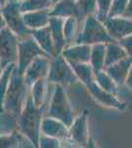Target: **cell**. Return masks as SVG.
Listing matches in <instances>:
<instances>
[{
  "label": "cell",
  "instance_id": "obj_1",
  "mask_svg": "<svg viewBox=\"0 0 132 148\" xmlns=\"http://www.w3.org/2000/svg\"><path fill=\"white\" fill-rule=\"evenodd\" d=\"M44 113V109L36 107L29 94L25 106L16 118V130L27 138L35 148H39L40 123Z\"/></svg>",
  "mask_w": 132,
  "mask_h": 148
},
{
  "label": "cell",
  "instance_id": "obj_2",
  "mask_svg": "<svg viewBox=\"0 0 132 148\" xmlns=\"http://www.w3.org/2000/svg\"><path fill=\"white\" fill-rule=\"evenodd\" d=\"M29 94L30 87L24 79V75L19 71L17 65H15L11 72L10 81L4 98L2 113L17 118L25 106Z\"/></svg>",
  "mask_w": 132,
  "mask_h": 148
},
{
  "label": "cell",
  "instance_id": "obj_3",
  "mask_svg": "<svg viewBox=\"0 0 132 148\" xmlns=\"http://www.w3.org/2000/svg\"><path fill=\"white\" fill-rule=\"evenodd\" d=\"M44 114L59 120L68 127L72 123L75 114L66 93V89L62 85L53 84Z\"/></svg>",
  "mask_w": 132,
  "mask_h": 148
},
{
  "label": "cell",
  "instance_id": "obj_4",
  "mask_svg": "<svg viewBox=\"0 0 132 148\" xmlns=\"http://www.w3.org/2000/svg\"><path fill=\"white\" fill-rule=\"evenodd\" d=\"M117 40L110 37L104 24L98 20L95 15H91L84 20L75 44L93 46L95 44H107Z\"/></svg>",
  "mask_w": 132,
  "mask_h": 148
},
{
  "label": "cell",
  "instance_id": "obj_5",
  "mask_svg": "<svg viewBox=\"0 0 132 148\" xmlns=\"http://www.w3.org/2000/svg\"><path fill=\"white\" fill-rule=\"evenodd\" d=\"M47 80L51 84L62 85L65 89L76 85L79 82L71 65L60 53L50 57L49 70Z\"/></svg>",
  "mask_w": 132,
  "mask_h": 148
},
{
  "label": "cell",
  "instance_id": "obj_6",
  "mask_svg": "<svg viewBox=\"0 0 132 148\" xmlns=\"http://www.w3.org/2000/svg\"><path fill=\"white\" fill-rule=\"evenodd\" d=\"M1 12L6 27L12 31L19 39L31 35L32 31L24 23L20 0H7L1 6Z\"/></svg>",
  "mask_w": 132,
  "mask_h": 148
},
{
  "label": "cell",
  "instance_id": "obj_7",
  "mask_svg": "<svg viewBox=\"0 0 132 148\" xmlns=\"http://www.w3.org/2000/svg\"><path fill=\"white\" fill-rule=\"evenodd\" d=\"M19 38L7 27L0 30V65L3 68L18 61Z\"/></svg>",
  "mask_w": 132,
  "mask_h": 148
},
{
  "label": "cell",
  "instance_id": "obj_8",
  "mask_svg": "<svg viewBox=\"0 0 132 148\" xmlns=\"http://www.w3.org/2000/svg\"><path fill=\"white\" fill-rule=\"evenodd\" d=\"M40 56H47V54L38 45L32 34L26 36L22 39H19L18 61H17L16 65L21 73L23 74L25 72L29 64L35 58Z\"/></svg>",
  "mask_w": 132,
  "mask_h": 148
},
{
  "label": "cell",
  "instance_id": "obj_9",
  "mask_svg": "<svg viewBox=\"0 0 132 148\" xmlns=\"http://www.w3.org/2000/svg\"><path fill=\"white\" fill-rule=\"evenodd\" d=\"M87 112H82L79 116L74 118L68 127V141L79 147L89 146V125Z\"/></svg>",
  "mask_w": 132,
  "mask_h": 148
},
{
  "label": "cell",
  "instance_id": "obj_10",
  "mask_svg": "<svg viewBox=\"0 0 132 148\" xmlns=\"http://www.w3.org/2000/svg\"><path fill=\"white\" fill-rule=\"evenodd\" d=\"M50 57L47 56H40L35 58L28 65L25 72L23 73L24 79L27 85L30 87L33 83L40 79H44L47 77L49 70Z\"/></svg>",
  "mask_w": 132,
  "mask_h": 148
},
{
  "label": "cell",
  "instance_id": "obj_11",
  "mask_svg": "<svg viewBox=\"0 0 132 148\" xmlns=\"http://www.w3.org/2000/svg\"><path fill=\"white\" fill-rule=\"evenodd\" d=\"M110 37L116 40L132 34V19L122 17H107L103 22Z\"/></svg>",
  "mask_w": 132,
  "mask_h": 148
},
{
  "label": "cell",
  "instance_id": "obj_12",
  "mask_svg": "<svg viewBox=\"0 0 132 148\" xmlns=\"http://www.w3.org/2000/svg\"><path fill=\"white\" fill-rule=\"evenodd\" d=\"M40 134L57 138L61 141H68V126L59 120L44 114L40 123Z\"/></svg>",
  "mask_w": 132,
  "mask_h": 148
},
{
  "label": "cell",
  "instance_id": "obj_13",
  "mask_svg": "<svg viewBox=\"0 0 132 148\" xmlns=\"http://www.w3.org/2000/svg\"><path fill=\"white\" fill-rule=\"evenodd\" d=\"M89 92L91 93V95L94 97V99L96 100L98 103H100L101 105L109 108H114L119 111L125 109V104L122 103L120 100L117 99L116 95H114L111 93H109L105 90H103L102 88L99 87V85L93 81L91 84H89L87 87Z\"/></svg>",
  "mask_w": 132,
  "mask_h": 148
},
{
  "label": "cell",
  "instance_id": "obj_14",
  "mask_svg": "<svg viewBox=\"0 0 132 148\" xmlns=\"http://www.w3.org/2000/svg\"><path fill=\"white\" fill-rule=\"evenodd\" d=\"M51 87V83H49L47 78L36 81L30 86V95L33 99L36 107L40 109H47V106L49 101V89ZM51 95V94H50Z\"/></svg>",
  "mask_w": 132,
  "mask_h": 148
},
{
  "label": "cell",
  "instance_id": "obj_15",
  "mask_svg": "<svg viewBox=\"0 0 132 148\" xmlns=\"http://www.w3.org/2000/svg\"><path fill=\"white\" fill-rule=\"evenodd\" d=\"M60 54L69 63H90L91 46L74 44L64 47Z\"/></svg>",
  "mask_w": 132,
  "mask_h": 148
},
{
  "label": "cell",
  "instance_id": "obj_16",
  "mask_svg": "<svg viewBox=\"0 0 132 148\" xmlns=\"http://www.w3.org/2000/svg\"><path fill=\"white\" fill-rule=\"evenodd\" d=\"M131 65L132 60L127 56L122 58L121 60L111 64V65L107 66L104 70L119 87V86H123L125 84V80Z\"/></svg>",
  "mask_w": 132,
  "mask_h": 148
},
{
  "label": "cell",
  "instance_id": "obj_17",
  "mask_svg": "<svg viewBox=\"0 0 132 148\" xmlns=\"http://www.w3.org/2000/svg\"><path fill=\"white\" fill-rule=\"evenodd\" d=\"M50 17L59 18H78V5L76 0H60L49 9Z\"/></svg>",
  "mask_w": 132,
  "mask_h": 148
},
{
  "label": "cell",
  "instance_id": "obj_18",
  "mask_svg": "<svg viewBox=\"0 0 132 148\" xmlns=\"http://www.w3.org/2000/svg\"><path fill=\"white\" fill-rule=\"evenodd\" d=\"M31 34L34 37V39L36 40V42H38V45L42 47V51L49 57H53L56 56L54 44L53 40H52L51 33H50L49 25L45 26V27L37 29V30H33Z\"/></svg>",
  "mask_w": 132,
  "mask_h": 148
},
{
  "label": "cell",
  "instance_id": "obj_19",
  "mask_svg": "<svg viewBox=\"0 0 132 148\" xmlns=\"http://www.w3.org/2000/svg\"><path fill=\"white\" fill-rule=\"evenodd\" d=\"M64 19L59 17H50L49 27L51 33L52 40L54 44V49L56 54L60 53L62 49L66 47V40L63 34Z\"/></svg>",
  "mask_w": 132,
  "mask_h": 148
},
{
  "label": "cell",
  "instance_id": "obj_20",
  "mask_svg": "<svg viewBox=\"0 0 132 148\" xmlns=\"http://www.w3.org/2000/svg\"><path fill=\"white\" fill-rule=\"evenodd\" d=\"M49 9L47 10L29 11L23 13L24 23L31 31L45 27L49 22Z\"/></svg>",
  "mask_w": 132,
  "mask_h": 148
},
{
  "label": "cell",
  "instance_id": "obj_21",
  "mask_svg": "<svg viewBox=\"0 0 132 148\" xmlns=\"http://www.w3.org/2000/svg\"><path fill=\"white\" fill-rule=\"evenodd\" d=\"M34 147L29 140L17 130L0 133V148Z\"/></svg>",
  "mask_w": 132,
  "mask_h": 148
},
{
  "label": "cell",
  "instance_id": "obj_22",
  "mask_svg": "<svg viewBox=\"0 0 132 148\" xmlns=\"http://www.w3.org/2000/svg\"><path fill=\"white\" fill-rule=\"evenodd\" d=\"M124 57H127V53L125 49L118 44V42H112L105 44V68L107 66L111 65V64L121 60Z\"/></svg>",
  "mask_w": 132,
  "mask_h": 148
},
{
  "label": "cell",
  "instance_id": "obj_23",
  "mask_svg": "<svg viewBox=\"0 0 132 148\" xmlns=\"http://www.w3.org/2000/svg\"><path fill=\"white\" fill-rule=\"evenodd\" d=\"M105 44H95L91 46L90 64L92 66L94 74L104 70L105 68Z\"/></svg>",
  "mask_w": 132,
  "mask_h": 148
},
{
  "label": "cell",
  "instance_id": "obj_24",
  "mask_svg": "<svg viewBox=\"0 0 132 148\" xmlns=\"http://www.w3.org/2000/svg\"><path fill=\"white\" fill-rule=\"evenodd\" d=\"M76 74L80 82H82L85 87L95 81V74L90 63H69Z\"/></svg>",
  "mask_w": 132,
  "mask_h": 148
},
{
  "label": "cell",
  "instance_id": "obj_25",
  "mask_svg": "<svg viewBox=\"0 0 132 148\" xmlns=\"http://www.w3.org/2000/svg\"><path fill=\"white\" fill-rule=\"evenodd\" d=\"M81 25L75 17H69L64 19L63 34L66 40V47L75 44L76 38L80 32Z\"/></svg>",
  "mask_w": 132,
  "mask_h": 148
},
{
  "label": "cell",
  "instance_id": "obj_26",
  "mask_svg": "<svg viewBox=\"0 0 132 148\" xmlns=\"http://www.w3.org/2000/svg\"><path fill=\"white\" fill-rule=\"evenodd\" d=\"M78 5V22L82 27L86 17L95 15L97 12V1L96 0H76Z\"/></svg>",
  "mask_w": 132,
  "mask_h": 148
},
{
  "label": "cell",
  "instance_id": "obj_27",
  "mask_svg": "<svg viewBox=\"0 0 132 148\" xmlns=\"http://www.w3.org/2000/svg\"><path fill=\"white\" fill-rule=\"evenodd\" d=\"M95 82L99 85V87H101L105 91L111 93L114 95H117V92H118L117 88H118V86L107 75L105 70L95 73Z\"/></svg>",
  "mask_w": 132,
  "mask_h": 148
},
{
  "label": "cell",
  "instance_id": "obj_28",
  "mask_svg": "<svg viewBox=\"0 0 132 148\" xmlns=\"http://www.w3.org/2000/svg\"><path fill=\"white\" fill-rule=\"evenodd\" d=\"M52 7L51 0H23L21 1L22 13L29 11L47 10Z\"/></svg>",
  "mask_w": 132,
  "mask_h": 148
},
{
  "label": "cell",
  "instance_id": "obj_29",
  "mask_svg": "<svg viewBox=\"0 0 132 148\" xmlns=\"http://www.w3.org/2000/svg\"><path fill=\"white\" fill-rule=\"evenodd\" d=\"M15 65L16 64H10V65L6 66L3 69V72H2V75L0 77V113L3 112L4 98H5L7 88H8L9 85V81H10L11 72Z\"/></svg>",
  "mask_w": 132,
  "mask_h": 148
},
{
  "label": "cell",
  "instance_id": "obj_30",
  "mask_svg": "<svg viewBox=\"0 0 132 148\" xmlns=\"http://www.w3.org/2000/svg\"><path fill=\"white\" fill-rule=\"evenodd\" d=\"M97 1V12L95 16L101 22H104L109 16L112 0H96Z\"/></svg>",
  "mask_w": 132,
  "mask_h": 148
},
{
  "label": "cell",
  "instance_id": "obj_31",
  "mask_svg": "<svg viewBox=\"0 0 132 148\" xmlns=\"http://www.w3.org/2000/svg\"><path fill=\"white\" fill-rule=\"evenodd\" d=\"M128 0H112L107 17H119L125 11Z\"/></svg>",
  "mask_w": 132,
  "mask_h": 148
},
{
  "label": "cell",
  "instance_id": "obj_32",
  "mask_svg": "<svg viewBox=\"0 0 132 148\" xmlns=\"http://www.w3.org/2000/svg\"><path fill=\"white\" fill-rule=\"evenodd\" d=\"M61 140L47 135L40 134L39 138V148H58L61 146Z\"/></svg>",
  "mask_w": 132,
  "mask_h": 148
},
{
  "label": "cell",
  "instance_id": "obj_33",
  "mask_svg": "<svg viewBox=\"0 0 132 148\" xmlns=\"http://www.w3.org/2000/svg\"><path fill=\"white\" fill-rule=\"evenodd\" d=\"M118 44L125 49L127 56L132 60V34L127 36L125 38H122L119 40H117Z\"/></svg>",
  "mask_w": 132,
  "mask_h": 148
},
{
  "label": "cell",
  "instance_id": "obj_34",
  "mask_svg": "<svg viewBox=\"0 0 132 148\" xmlns=\"http://www.w3.org/2000/svg\"><path fill=\"white\" fill-rule=\"evenodd\" d=\"M122 17L132 19V0H128L127 7H126L125 11H124L123 15H122Z\"/></svg>",
  "mask_w": 132,
  "mask_h": 148
},
{
  "label": "cell",
  "instance_id": "obj_35",
  "mask_svg": "<svg viewBox=\"0 0 132 148\" xmlns=\"http://www.w3.org/2000/svg\"><path fill=\"white\" fill-rule=\"evenodd\" d=\"M125 85L127 86L130 91H132V65L130 69H129V72H128V75H127V78L125 80Z\"/></svg>",
  "mask_w": 132,
  "mask_h": 148
},
{
  "label": "cell",
  "instance_id": "obj_36",
  "mask_svg": "<svg viewBox=\"0 0 132 148\" xmlns=\"http://www.w3.org/2000/svg\"><path fill=\"white\" fill-rule=\"evenodd\" d=\"M1 4H0V30L1 29H3L4 27H6L5 25V21H4V18L3 16H2V12H1Z\"/></svg>",
  "mask_w": 132,
  "mask_h": 148
},
{
  "label": "cell",
  "instance_id": "obj_37",
  "mask_svg": "<svg viewBox=\"0 0 132 148\" xmlns=\"http://www.w3.org/2000/svg\"><path fill=\"white\" fill-rule=\"evenodd\" d=\"M3 67H2L1 65H0V77H1V75H2V72H3Z\"/></svg>",
  "mask_w": 132,
  "mask_h": 148
},
{
  "label": "cell",
  "instance_id": "obj_38",
  "mask_svg": "<svg viewBox=\"0 0 132 148\" xmlns=\"http://www.w3.org/2000/svg\"><path fill=\"white\" fill-rule=\"evenodd\" d=\"M58 1H60V0H51V3H52V5H53V4L56 3V2H58Z\"/></svg>",
  "mask_w": 132,
  "mask_h": 148
},
{
  "label": "cell",
  "instance_id": "obj_39",
  "mask_svg": "<svg viewBox=\"0 0 132 148\" xmlns=\"http://www.w3.org/2000/svg\"><path fill=\"white\" fill-rule=\"evenodd\" d=\"M6 1H7V0H0V4H1V5H3Z\"/></svg>",
  "mask_w": 132,
  "mask_h": 148
},
{
  "label": "cell",
  "instance_id": "obj_40",
  "mask_svg": "<svg viewBox=\"0 0 132 148\" xmlns=\"http://www.w3.org/2000/svg\"><path fill=\"white\" fill-rule=\"evenodd\" d=\"M20 1H23V0H20Z\"/></svg>",
  "mask_w": 132,
  "mask_h": 148
}]
</instances>
